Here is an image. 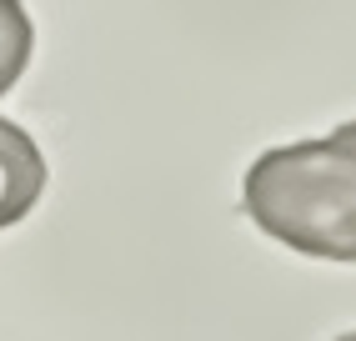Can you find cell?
Here are the masks:
<instances>
[{"mask_svg": "<svg viewBox=\"0 0 356 341\" xmlns=\"http://www.w3.org/2000/svg\"><path fill=\"white\" fill-rule=\"evenodd\" d=\"M337 341H356V331H346V336H337Z\"/></svg>", "mask_w": 356, "mask_h": 341, "instance_id": "cell-4", "label": "cell"}, {"mask_svg": "<svg viewBox=\"0 0 356 341\" xmlns=\"http://www.w3.org/2000/svg\"><path fill=\"white\" fill-rule=\"evenodd\" d=\"M40 191H45L40 145L0 116V231L15 226L20 216H31V206L40 201Z\"/></svg>", "mask_w": 356, "mask_h": 341, "instance_id": "cell-2", "label": "cell"}, {"mask_svg": "<svg viewBox=\"0 0 356 341\" xmlns=\"http://www.w3.org/2000/svg\"><path fill=\"white\" fill-rule=\"evenodd\" d=\"M241 206L271 241L301 256L356 261V120L321 141L256 156Z\"/></svg>", "mask_w": 356, "mask_h": 341, "instance_id": "cell-1", "label": "cell"}, {"mask_svg": "<svg viewBox=\"0 0 356 341\" xmlns=\"http://www.w3.org/2000/svg\"><path fill=\"white\" fill-rule=\"evenodd\" d=\"M31 45H35V31H31V15L20 0H0V95H6L20 70L31 61Z\"/></svg>", "mask_w": 356, "mask_h": 341, "instance_id": "cell-3", "label": "cell"}]
</instances>
